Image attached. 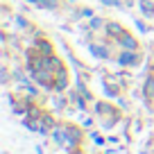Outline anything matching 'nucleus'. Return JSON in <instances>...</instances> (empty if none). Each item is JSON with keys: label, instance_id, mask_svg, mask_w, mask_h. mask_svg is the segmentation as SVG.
Returning a JSON list of instances; mask_svg holds the SVG:
<instances>
[{"label": "nucleus", "instance_id": "1", "mask_svg": "<svg viewBox=\"0 0 154 154\" xmlns=\"http://www.w3.org/2000/svg\"><path fill=\"white\" fill-rule=\"evenodd\" d=\"M63 131H66V134H63V140H66V143H70V145H77V143H79V138H82V131H79V129L66 125V127H63Z\"/></svg>", "mask_w": 154, "mask_h": 154}, {"label": "nucleus", "instance_id": "2", "mask_svg": "<svg viewBox=\"0 0 154 154\" xmlns=\"http://www.w3.org/2000/svg\"><path fill=\"white\" fill-rule=\"evenodd\" d=\"M54 129V116L52 113H43L41 116V127H38V134H48Z\"/></svg>", "mask_w": 154, "mask_h": 154}, {"label": "nucleus", "instance_id": "3", "mask_svg": "<svg viewBox=\"0 0 154 154\" xmlns=\"http://www.w3.org/2000/svg\"><path fill=\"white\" fill-rule=\"evenodd\" d=\"M106 34H109L111 38H120L122 34H125V27H122L120 23H116V20H109V23H106Z\"/></svg>", "mask_w": 154, "mask_h": 154}, {"label": "nucleus", "instance_id": "4", "mask_svg": "<svg viewBox=\"0 0 154 154\" xmlns=\"http://www.w3.org/2000/svg\"><path fill=\"white\" fill-rule=\"evenodd\" d=\"M118 61H120L122 66H136V63H138V54H136L134 50H125V52L118 57Z\"/></svg>", "mask_w": 154, "mask_h": 154}, {"label": "nucleus", "instance_id": "5", "mask_svg": "<svg viewBox=\"0 0 154 154\" xmlns=\"http://www.w3.org/2000/svg\"><path fill=\"white\" fill-rule=\"evenodd\" d=\"M118 41H120V45H122L125 50H136V48H138V41H136V38L131 36V34H127V32L122 34V36L118 38Z\"/></svg>", "mask_w": 154, "mask_h": 154}, {"label": "nucleus", "instance_id": "6", "mask_svg": "<svg viewBox=\"0 0 154 154\" xmlns=\"http://www.w3.org/2000/svg\"><path fill=\"white\" fill-rule=\"evenodd\" d=\"M68 86V72H66V68L63 66H59V70H57V91H63V88Z\"/></svg>", "mask_w": 154, "mask_h": 154}, {"label": "nucleus", "instance_id": "7", "mask_svg": "<svg viewBox=\"0 0 154 154\" xmlns=\"http://www.w3.org/2000/svg\"><path fill=\"white\" fill-rule=\"evenodd\" d=\"M34 48H36V52L43 54V57H45V54H52V45H50V41H45V38L36 41V43H34Z\"/></svg>", "mask_w": 154, "mask_h": 154}, {"label": "nucleus", "instance_id": "8", "mask_svg": "<svg viewBox=\"0 0 154 154\" xmlns=\"http://www.w3.org/2000/svg\"><path fill=\"white\" fill-rule=\"evenodd\" d=\"M91 54H95V57H100V59H109V50H106L104 45H100V43H91Z\"/></svg>", "mask_w": 154, "mask_h": 154}, {"label": "nucleus", "instance_id": "9", "mask_svg": "<svg viewBox=\"0 0 154 154\" xmlns=\"http://www.w3.org/2000/svg\"><path fill=\"white\" fill-rule=\"evenodd\" d=\"M140 9H143V14H147V16L154 18V2L152 0H140Z\"/></svg>", "mask_w": 154, "mask_h": 154}, {"label": "nucleus", "instance_id": "10", "mask_svg": "<svg viewBox=\"0 0 154 154\" xmlns=\"http://www.w3.org/2000/svg\"><path fill=\"white\" fill-rule=\"evenodd\" d=\"M100 25H102V18H93V20H91V27H93V29H97Z\"/></svg>", "mask_w": 154, "mask_h": 154}, {"label": "nucleus", "instance_id": "11", "mask_svg": "<svg viewBox=\"0 0 154 154\" xmlns=\"http://www.w3.org/2000/svg\"><path fill=\"white\" fill-rule=\"evenodd\" d=\"M102 2H104V5H116V7L120 5V0H102Z\"/></svg>", "mask_w": 154, "mask_h": 154}, {"label": "nucleus", "instance_id": "12", "mask_svg": "<svg viewBox=\"0 0 154 154\" xmlns=\"http://www.w3.org/2000/svg\"><path fill=\"white\" fill-rule=\"evenodd\" d=\"M16 23H18V27H27V20L25 18H16Z\"/></svg>", "mask_w": 154, "mask_h": 154}, {"label": "nucleus", "instance_id": "13", "mask_svg": "<svg viewBox=\"0 0 154 154\" xmlns=\"http://www.w3.org/2000/svg\"><path fill=\"white\" fill-rule=\"evenodd\" d=\"M72 154H82V152H79V149H77V152H72Z\"/></svg>", "mask_w": 154, "mask_h": 154}]
</instances>
